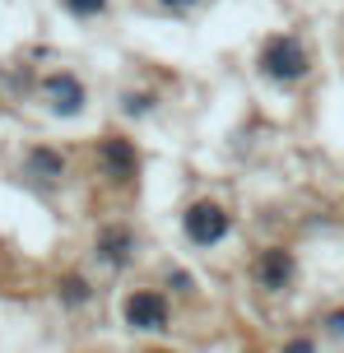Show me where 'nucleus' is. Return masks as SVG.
<instances>
[{"instance_id":"obj_1","label":"nucleus","mask_w":344,"mask_h":353,"mask_svg":"<svg viewBox=\"0 0 344 353\" xmlns=\"http://www.w3.org/2000/svg\"><path fill=\"white\" fill-rule=\"evenodd\" d=\"M261 65L274 79H298V74L307 70V52L293 37H274V42H265V52H261Z\"/></svg>"},{"instance_id":"obj_2","label":"nucleus","mask_w":344,"mask_h":353,"mask_svg":"<svg viewBox=\"0 0 344 353\" xmlns=\"http://www.w3.org/2000/svg\"><path fill=\"white\" fill-rule=\"evenodd\" d=\"M47 93L56 98V107H61V112H74V107L84 103V88L74 84V79H52V84H47Z\"/></svg>"},{"instance_id":"obj_3","label":"nucleus","mask_w":344,"mask_h":353,"mask_svg":"<svg viewBox=\"0 0 344 353\" xmlns=\"http://www.w3.org/2000/svg\"><path fill=\"white\" fill-rule=\"evenodd\" d=\"M70 10H79V14H93V10H103V0H70Z\"/></svg>"},{"instance_id":"obj_4","label":"nucleus","mask_w":344,"mask_h":353,"mask_svg":"<svg viewBox=\"0 0 344 353\" xmlns=\"http://www.w3.org/2000/svg\"><path fill=\"white\" fill-rule=\"evenodd\" d=\"M163 5H191V0H163Z\"/></svg>"}]
</instances>
